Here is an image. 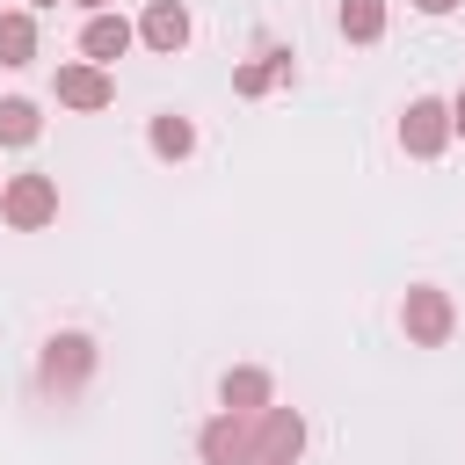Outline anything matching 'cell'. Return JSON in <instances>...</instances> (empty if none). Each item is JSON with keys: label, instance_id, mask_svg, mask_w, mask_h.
I'll use <instances>...</instances> for the list:
<instances>
[{"label": "cell", "instance_id": "6da1fadb", "mask_svg": "<svg viewBox=\"0 0 465 465\" xmlns=\"http://www.w3.org/2000/svg\"><path fill=\"white\" fill-rule=\"evenodd\" d=\"M400 327H407V341H414V349H443V341H450V327H458L450 291H436V283H407V298H400Z\"/></svg>", "mask_w": 465, "mask_h": 465}, {"label": "cell", "instance_id": "52a82bcc", "mask_svg": "<svg viewBox=\"0 0 465 465\" xmlns=\"http://www.w3.org/2000/svg\"><path fill=\"white\" fill-rule=\"evenodd\" d=\"M51 94H58L65 109L94 116V109H109V102H116V80H109V65H94V58H73V65H58Z\"/></svg>", "mask_w": 465, "mask_h": 465}, {"label": "cell", "instance_id": "ac0fdd59", "mask_svg": "<svg viewBox=\"0 0 465 465\" xmlns=\"http://www.w3.org/2000/svg\"><path fill=\"white\" fill-rule=\"evenodd\" d=\"M80 7H94V15H102V7H109V0H80Z\"/></svg>", "mask_w": 465, "mask_h": 465}, {"label": "cell", "instance_id": "5b68a950", "mask_svg": "<svg viewBox=\"0 0 465 465\" xmlns=\"http://www.w3.org/2000/svg\"><path fill=\"white\" fill-rule=\"evenodd\" d=\"M196 450H203V465H254V414L218 407V414L196 429Z\"/></svg>", "mask_w": 465, "mask_h": 465}, {"label": "cell", "instance_id": "3957f363", "mask_svg": "<svg viewBox=\"0 0 465 465\" xmlns=\"http://www.w3.org/2000/svg\"><path fill=\"white\" fill-rule=\"evenodd\" d=\"M0 218H7L15 232H44V225L58 218V182H51V174H7V182H0Z\"/></svg>", "mask_w": 465, "mask_h": 465}, {"label": "cell", "instance_id": "30bf717a", "mask_svg": "<svg viewBox=\"0 0 465 465\" xmlns=\"http://www.w3.org/2000/svg\"><path fill=\"white\" fill-rule=\"evenodd\" d=\"M218 407H232V414H262V407H276L269 371H262V363H232V371L218 378Z\"/></svg>", "mask_w": 465, "mask_h": 465}, {"label": "cell", "instance_id": "5bb4252c", "mask_svg": "<svg viewBox=\"0 0 465 465\" xmlns=\"http://www.w3.org/2000/svg\"><path fill=\"white\" fill-rule=\"evenodd\" d=\"M145 145H153L160 160H189V153H196V124L167 109V116H153V131H145Z\"/></svg>", "mask_w": 465, "mask_h": 465}, {"label": "cell", "instance_id": "e0dca14e", "mask_svg": "<svg viewBox=\"0 0 465 465\" xmlns=\"http://www.w3.org/2000/svg\"><path fill=\"white\" fill-rule=\"evenodd\" d=\"M414 7H421V15H450L458 0H414Z\"/></svg>", "mask_w": 465, "mask_h": 465}, {"label": "cell", "instance_id": "8fae6325", "mask_svg": "<svg viewBox=\"0 0 465 465\" xmlns=\"http://www.w3.org/2000/svg\"><path fill=\"white\" fill-rule=\"evenodd\" d=\"M36 58V7H7L0 15V65H29Z\"/></svg>", "mask_w": 465, "mask_h": 465}, {"label": "cell", "instance_id": "7a4b0ae2", "mask_svg": "<svg viewBox=\"0 0 465 465\" xmlns=\"http://www.w3.org/2000/svg\"><path fill=\"white\" fill-rule=\"evenodd\" d=\"M87 378H94V341L87 334H51L44 356H36V385L58 392V400H73Z\"/></svg>", "mask_w": 465, "mask_h": 465}, {"label": "cell", "instance_id": "d6986e66", "mask_svg": "<svg viewBox=\"0 0 465 465\" xmlns=\"http://www.w3.org/2000/svg\"><path fill=\"white\" fill-rule=\"evenodd\" d=\"M29 7H58V0H29Z\"/></svg>", "mask_w": 465, "mask_h": 465}, {"label": "cell", "instance_id": "ba28073f", "mask_svg": "<svg viewBox=\"0 0 465 465\" xmlns=\"http://www.w3.org/2000/svg\"><path fill=\"white\" fill-rule=\"evenodd\" d=\"M138 44L160 51V58H174V51L189 44V7H182V0H145V15H138Z\"/></svg>", "mask_w": 465, "mask_h": 465}, {"label": "cell", "instance_id": "8992f818", "mask_svg": "<svg viewBox=\"0 0 465 465\" xmlns=\"http://www.w3.org/2000/svg\"><path fill=\"white\" fill-rule=\"evenodd\" d=\"M305 450V414L298 407H262L254 414V465H298Z\"/></svg>", "mask_w": 465, "mask_h": 465}, {"label": "cell", "instance_id": "277c9868", "mask_svg": "<svg viewBox=\"0 0 465 465\" xmlns=\"http://www.w3.org/2000/svg\"><path fill=\"white\" fill-rule=\"evenodd\" d=\"M450 138H458V131H450V102H436V94H414V102L400 109V153H414V160H436Z\"/></svg>", "mask_w": 465, "mask_h": 465}, {"label": "cell", "instance_id": "2e32d148", "mask_svg": "<svg viewBox=\"0 0 465 465\" xmlns=\"http://www.w3.org/2000/svg\"><path fill=\"white\" fill-rule=\"evenodd\" d=\"M450 131H458V138H465V87H458V94H450Z\"/></svg>", "mask_w": 465, "mask_h": 465}, {"label": "cell", "instance_id": "9a60e30c", "mask_svg": "<svg viewBox=\"0 0 465 465\" xmlns=\"http://www.w3.org/2000/svg\"><path fill=\"white\" fill-rule=\"evenodd\" d=\"M36 131H44V109L29 94H7L0 102V145H36Z\"/></svg>", "mask_w": 465, "mask_h": 465}, {"label": "cell", "instance_id": "4fadbf2b", "mask_svg": "<svg viewBox=\"0 0 465 465\" xmlns=\"http://www.w3.org/2000/svg\"><path fill=\"white\" fill-rule=\"evenodd\" d=\"M334 29H341L349 44H378V36H385V0H341V7H334Z\"/></svg>", "mask_w": 465, "mask_h": 465}, {"label": "cell", "instance_id": "7c38bea8", "mask_svg": "<svg viewBox=\"0 0 465 465\" xmlns=\"http://www.w3.org/2000/svg\"><path fill=\"white\" fill-rule=\"evenodd\" d=\"M283 80H291V51H262V58H247V65L232 73V94L254 102V94H269V87H283Z\"/></svg>", "mask_w": 465, "mask_h": 465}, {"label": "cell", "instance_id": "9c48e42d", "mask_svg": "<svg viewBox=\"0 0 465 465\" xmlns=\"http://www.w3.org/2000/svg\"><path fill=\"white\" fill-rule=\"evenodd\" d=\"M138 44V22H124V15H87V29H80V58H94V65H116L124 51Z\"/></svg>", "mask_w": 465, "mask_h": 465}]
</instances>
